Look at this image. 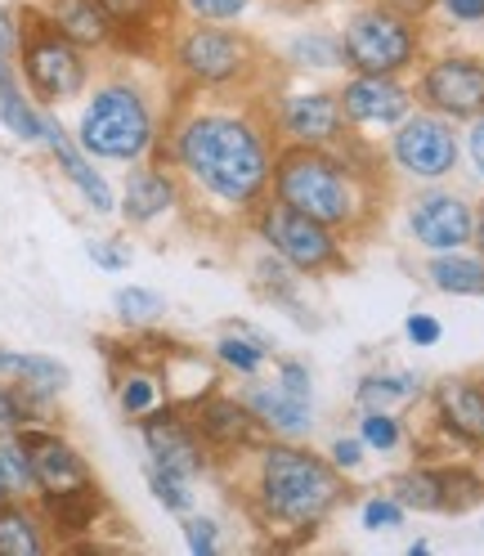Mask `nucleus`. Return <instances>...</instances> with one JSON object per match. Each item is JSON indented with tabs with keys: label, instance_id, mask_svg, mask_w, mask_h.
Masks as SVG:
<instances>
[{
	"label": "nucleus",
	"instance_id": "c85d7f7f",
	"mask_svg": "<svg viewBox=\"0 0 484 556\" xmlns=\"http://www.w3.org/2000/svg\"><path fill=\"white\" fill-rule=\"evenodd\" d=\"M46 507H50V516L59 520L63 530H86L94 520V511H99V494H94V484H81V490H73V494L46 498Z\"/></svg>",
	"mask_w": 484,
	"mask_h": 556
},
{
	"label": "nucleus",
	"instance_id": "20e7f679",
	"mask_svg": "<svg viewBox=\"0 0 484 556\" xmlns=\"http://www.w3.org/2000/svg\"><path fill=\"white\" fill-rule=\"evenodd\" d=\"M153 139V122H149V109L144 99L135 94L130 86H109L99 90L90 103H86V117H81V144L94 153V157H117V162H130L149 149Z\"/></svg>",
	"mask_w": 484,
	"mask_h": 556
},
{
	"label": "nucleus",
	"instance_id": "9d476101",
	"mask_svg": "<svg viewBox=\"0 0 484 556\" xmlns=\"http://www.w3.org/2000/svg\"><path fill=\"white\" fill-rule=\"evenodd\" d=\"M408 229L431 252H458L475 238V216L458 193H426L412 206Z\"/></svg>",
	"mask_w": 484,
	"mask_h": 556
},
{
	"label": "nucleus",
	"instance_id": "1a4fd4ad",
	"mask_svg": "<svg viewBox=\"0 0 484 556\" xmlns=\"http://www.w3.org/2000/svg\"><path fill=\"white\" fill-rule=\"evenodd\" d=\"M23 67L31 90L46 99H73L86 86V63L63 31H37L23 50Z\"/></svg>",
	"mask_w": 484,
	"mask_h": 556
},
{
	"label": "nucleus",
	"instance_id": "f3484780",
	"mask_svg": "<svg viewBox=\"0 0 484 556\" xmlns=\"http://www.w3.org/2000/svg\"><path fill=\"white\" fill-rule=\"evenodd\" d=\"M41 135L50 139V149H54V157H59V166H63V176L86 193V202L94 206V212H113V189H109V180H103L99 170L77 153V144L63 135V126L50 122V117H41Z\"/></svg>",
	"mask_w": 484,
	"mask_h": 556
},
{
	"label": "nucleus",
	"instance_id": "9b49d317",
	"mask_svg": "<svg viewBox=\"0 0 484 556\" xmlns=\"http://www.w3.org/2000/svg\"><path fill=\"white\" fill-rule=\"evenodd\" d=\"M23 448H27V463H31V484L54 498V494H73L81 484H90V471L81 463V454L73 444H63L54 435H23Z\"/></svg>",
	"mask_w": 484,
	"mask_h": 556
},
{
	"label": "nucleus",
	"instance_id": "473e14b6",
	"mask_svg": "<svg viewBox=\"0 0 484 556\" xmlns=\"http://www.w3.org/2000/svg\"><path fill=\"white\" fill-rule=\"evenodd\" d=\"M359 440L368 448H382V454H391V448L399 444V422H395L386 408H368L364 413V427H359Z\"/></svg>",
	"mask_w": 484,
	"mask_h": 556
},
{
	"label": "nucleus",
	"instance_id": "bb28decb",
	"mask_svg": "<svg viewBox=\"0 0 484 556\" xmlns=\"http://www.w3.org/2000/svg\"><path fill=\"white\" fill-rule=\"evenodd\" d=\"M46 543L31 526V516L18 507H0V556H37Z\"/></svg>",
	"mask_w": 484,
	"mask_h": 556
},
{
	"label": "nucleus",
	"instance_id": "dca6fc26",
	"mask_svg": "<svg viewBox=\"0 0 484 556\" xmlns=\"http://www.w3.org/2000/svg\"><path fill=\"white\" fill-rule=\"evenodd\" d=\"M341 99H332V94H292L288 103H283V126L301 139V144H309V149H319V144H328V139H336L341 135Z\"/></svg>",
	"mask_w": 484,
	"mask_h": 556
},
{
	"label": "nucleus",
	"instance_id": "4c0bfd02",
	"mask_svg": "<svg viewBox=\"0 0 484 556\" xmlns=\"http://www.w3.org/2000/svg\"><path fill=\"white\" fill-rule=\"evenodd\" d=\"M184 539H189V552H216V520L206 516L184 520Z\"/></svg>",
	"mask_w": 484,
	"mask_h": 556
},
{
	"label": "nucleus",
	"instance_id": "f8f14e48",
	"mask_svg": "<svg viewBox=\"0 0 484 556\" xmlns=\"http://www.w3.org/2000/svg\"><path fill=\"white\" fill-rule=\"evenodd\" d=\"M341 113L359 126H391L408 117V90L395 86L391 77L359 73L351 86L341 90Z\"/></svg>",
	"mask_w": 484,
	"mask_h": 556
},
{
	"label": "nucleus",
	"instance_id": "c9c22d12",
	"mask_svg": "<svg viewBox=\"0 0 484 556\" xmlns=\"http://www.w3.org/2000/svg\"><path fill=\"white\" fill-rule=\"evenodd\" d=\"M364 526L368 530H395L404 526V503L391 494V498H368L364 503Z\"/></svg>",
	"mask_w": 484,
	"mask_h": 556
},
{
	"label": "nucleus",
	"instance_id": "f257e3e1",
	"mask_svg": "<svg viewBox=\"0 0 484 556\" xmlns=\"http://www.w3.org/2000/svg\"><path fill=\"white\" fill-rule=\"evenodd\" d=\"M180 162L193 176L225 202H252L265 180H269V162L260 135L238 122V117H198L180 135Z\"/></svg>",
	"mask_w": 484,
	"mask_h": 556
},
{
	"label": "nucleus",
	"instance_id": "79ce46f5",
	"mask_svg": "<svg viewBox=\"0 0 484 556\" xmlns=\"http://www.w3.org/2000/svg\"><path fill=\"white\" fill-rule=\"evenodd\" d=\"M18 422H23V404L10 391H0V435H14Z\"/></svg>",
	"mask_w": 484,
	"mask_h": 556
},
{
	"label": "nucleus",
	"instance_id": "37998d69",
	"mask_svg": "<svg viewBox=\"0 0 484 556\" xmlns=\"http://www.w3.org/2000/svg\"><path fill=\"white\" fill-rule=\"evenodd\" d=\"M332 463L336 467H359L364 463V440H336L332 444Z\"/></svg>",
	"mask_w": 484,
	"mask_h": 556
},
{
	"label": "nucleus",
	"instance_id": "c756f323",
	"mask_svg": "<svg viewBox=\"0 0 484 556\" xmlns=\"http://www.w3.org/2000/svg\"><path fill=\"white\" fill-rule=\"evenodd\" d=\"M292 59L305 63V67H336V63H345V46L336 37L315 31V37H296L292 41Z\"/></svg>",
	"mask_w": 484,
	"mask_h": 556
},
{
	"label": "nucleus",
	"instance_id": "ea45409f",
	"mask_svg": "<svg viewBox=\"0 0 484 556\" xmlns=\"http://www.w3.org/2000/svg\"><path fill=\"white\" fill-rule=\"evenodd\" d=\"M90 256H94L103 269H126V265H130V252L117 248V242H103V238L90 242Z\"/></svg>",
	"mask_w": 484,
	"mask_h": 556
},
{
	"label": "nucleus",
	"instance_id": "cd10ccee",
	"mask_svg": "<svg viewBox=\"0 0 484 556\" xmlns=\"http://www.w3.org/2000/svg\"><path fill=\"white\" fill-rule=\"evenodd\" d=\"M412 395H422V377H412V372L364 377V387H359V404H368V408H391V404L412 400Z\"/></svg>",
	"mask_w": 484,
	"mask_h": 556
},
{
	"label": "nucleus",
	"instance_id": "6e6552de",
	"mask_svg": "<svg viewBox=\"0 0 484 556\" xmlns=\"http://www.w3.org/2000/svg\"><path fill=\"white\" fill-rule=\"evenodd\" d=\"M422 99L444 117H480L484 113V63L471 54L435 59L422 77Z\"/></svg>",
	"mask_w": 484,
	"mask_h": 556
},
{
	"label": "nucleus",
	"instance_id": "412c9836",
	"mask_svg": "<svg viewBox=\"0 0 484 556\" xmlns=\"http://www.w3.org/2000/svg\"><path fill=\"white\" fill-rule=\"evenodd\" d=\"M431 283L440 292H454V296H484V261L480 256H462L458 252H440L431 261Z\"/></svg>",
	"mask_w": 484,
	"mask_h": 556
},
{
	"label": "nucleus",
	"instance_id": "4468645a",
	"mask_svg": "<svg viewBox=\"0 0 484 556\" xmlns=\"http://www.w3.org/2000/svg\"><path fill=\"white\" fill-rule=\"evenodd\" d=\"M440 422L467 444H484V381L471 377H448L435 391Z\"/></svg>",
	"mask_w": 484,
	"mask_h": 556
},
{
	"label": "nucleus",
	"instance_id": "e433bc0d",
	"mask_svg": "<svg viewBox=\"0 0 484 556\" xmlns=\"http://www.w3.org/2000/svg\"><path fill=\"white\" fill-rule=\"evenodd\" d=\"M184 5L198 14V18H212V23H225V18H238L247 10V0H184Z\"/></svg>",
	"mask_w": 484,
	"mask_h": 556
},
{
	"label": "nucleus",
	"instance_id": "39448f33",
	"mask_svg": "<svg viewBox=\"0 0 484 556\" xmlns=\"http://www.w3.org/2000/svg\"><path fill=\"white\" fill-rule=\"evenodd\" d=\"M341 46H345V63H355L359 73L391 77V73H399V67H408L412 50H418V37H412L404 14L368 10V14H355L351 23H345Z\"/></svg>",
	"mask_w": 484,
	"mask_h": 556
},
{
	"label": "nucleus",
	"instance_id": "b1692460",
	"mask_svg": "<svg viewBox=\"0 0 484 556\" xmlns=\"http://www.w3.org/2000/svg\"><path fill=\"white\" fill-rule=\"evenodd\" d=\"M0 117H5V126H10L18 139H41V117L31 113V109H27V99L18 94L5 54H0Z\"/></svg>",
	"mask_w": 484,
	"mask_h": 556
},
{
	"label": "nucleus",
	"instance_id": "6ab92c4d",
	"mask_svg": "<svg viewBox=\"0 0 484 556\" xmlns=\"http://www.w3.org/2000/svg\"><path fill=\"white\" fill-rule=\"evenodd\" d=\"M54 23L73 46H99L113 31V14L103 0H59Z\"/></svg>",
	"mask_w": 484,
	"mask_h": 556
},
{
	"label": "nucleus",
	"instance_id": "aec40b11",
	"mask_svg": "<svg viewBox=\"0 0 484 556\" xmlns=\"http://www.w3.org/2000/svg\"><path fill=\"white\" fill-rule=\"evenodd\" d=\"M170 202H176V185H170L162 170H135V176L126 180V202H122V212H126V220L144 225V220L162 216Z\"/></svg>",
	"mask_w": 484,
	"mask_h": 556
},
{
	"label": "nucleus",
	"instance_id": "a211bd4d",
	"mask_svg": "<svg viewBox=\"0 0 484 556\" xmlns=\"http://www.w3.org/2000/svg\"><path fill=\"white\" fill-rule=\"evenodd\" d=\"M247 408L256 413V422L273 427L279 435H305L315 427V417H309V395H292L288 387H265V391H252L247 395Z\"/></svg>",
	"mask_w": 484,
	"mask_h": 556
},
{
	"label": "nucleus",
	"instance_id": "8fccbe9b",
	"mask_svg": "<svg viewBox=\"0 0 484 556\" xmlns=\"http://www.w3.org/2000/svg\"><path fill=\"white\" fill-rule=\"evenodd\" d=\"M10 494H14V490H10V480H5V471H0V507H5V503H10Z\"/></svg>",
	"mask_w": 484,
	"mask_h": 556
},
{
	"label": "nucleus",
	"instance_id": "58836bf2",
	"mask_svg": "<svg viewBox=\"0 0 484 556\" xmlns=\"http://www.w3.org/2000/svg\"><path fill=\"white\" fill-rule=\"evenodd\" d=\"M404 332H408V341H412V345H435V341L444 337L440 319H431V315H412V319L404 324Z\"/></svg>",
	"mask_w": 484,
	"mask_h": 556
},
{
	"label": "nucleus",
	"instance_id": "423d86ee",
	"mask_svg": "<svg viewBox=\"0 0 484 556\" xmlns=\"http://www.w3.org/2000/svg\"><path fill=\"white\" fill-rule=\"evenodd\" d=\"M260 233H265L269 248L296 269H323L336 261V242H332L328 225L309 220L305 212H296L288 202H273L260 216Z\"/></svg>",
	"mask_w": 484,
	"mask_h": 556
},
{
	"label": "nucleus",
	"instance_id": "49530a36",
	"mask_svg": "<svg viewBox=\"0 0 484 556\" xmlns=\"http://www.w3.org/2000/svg\"><path fill=\"white\" fill-rule=\"evenodd\" d=\"M103 5H109L113 18H126V14H144L153 0H103Z\"/></svg>",
	"mask_w": 484,
	"mask_h": 556
},
{
	"label": "nucleus",
	"instance_id": "0eeeda50",
	"mask_svg": "<svg viewBox=\"0 0 484 556\" xmlns=\"http://www.w3.org/2000/svg\"><path fill=\"white\" fill-rule=\"evenodd\" d=\"M395 162L418 180H444L458 166V135L448 130V122L418 113L395 135Z\"/></svg>",
	"mask_w": 484,
	"mask_h": 556
},
{
	"label": "nucleus",
	"instance_id": "f704fd0d",
	"mask_svg": "<svg viewBox=\"0 0 484 556\" xmlns=\"http://www.w3.org/2000/svg\"><path fill=\"white\" fill-rule=\"evenodd\" d=\"M0 471H5V480H10V490H27L31 484V463H27V448H23V440L14 444H0Z\"/></svg>",
	"mask_w": 484,
	"mask_h": 556
},
{
	"label": "nucleus",
	"instance_id": "a19ab883",
	"mask_svg": "<svg viewBox=\"0 0 484 556\" xmlns=\"http://www.w3.org/2000/svg\"><path fill=\"white\" fill-rule=\"evenodd\" d=\"M279 387H288L292 395H309V368L296 364V359L279 364Z\"/></svg>",
	"mask_w": 484,
	"mask_h": 556
},
{
	"label": "nucleus",
	"instance_id": "7ed1b4c3",
	"mask_svg": "<svg viewBox=\"0 0 484 556\" xmlns=\"http://www.w3.org/2000/svg\"><path fill=\"white\" fill-rule=\"evenodd\" d=\"M273 185H279V198L288 206H296V212H305L309 220L319 225H351L355 220V185H351V170H345L341 162L315 153V149H296L279 162V176H273Z\"/></svg>",
	"mask_w": 484,
	"mask_h": 556
},
{
	"label": "nucleus",
	"instance_id": "ddd939ff",
	"mask_svg": "<svg viewBox=\"0 0 484 556\" xmlns=\"http://www.w3.org/2000/svg\"><path fill=\"white\" fill-rule=\"evenodd\" d=\"M180 63L198 81H229L242 73V63H247V46L229 31H216V27H198L193 37L180 46Z\"/></svg>",
	"mask_w": 484,
	"mask_h": 556
},
{
	"label": "nucleus",
	"instance_id": "5701e85b",
	"mask_svg": "<svg viewBox=\"0 0 484 556\" xmlns=\"http://www.w3.org/2000/svg\"><path fill=\"white\" fill-rule=\"evenodd\" d=\"M202 431L212 435L216 444H242V440H252V431H256V413L233 404V400H216V404L202 408Z\"/></svg>",
	"mask_w": 484,
	"mask_h": 556
},
{
	"label": "nucleus",
	"instance_id": "a18cd8bd",
	"mask_svg": "<svg viewBox=\"0 0 484 556\" xmlns=\"http://www.w3.org/2000/svg\"><path fill=\"white\" fill-rule=\"evenodd\" d=\"M467 149H471V162H475V170L484 176V113H480V117H475V126H471Z\"/></svg>",
	"mask_w": 484,
	"mask_h": 556
},
{
	"label": "nucleus",
	"instance_id": "de8ad7c7",
	"mask_svg": "<svg viewBox=\"0 0 484 556\" xmlns=\"http://www.w3.org/2000/svg\"><path fill=\"white\" fill-rule=\"evenodd\" d=\"M14 41H18V31H14V18L0 10V54H10L14 50Z\"/></svg>",
	"mask_w": 484,
	"mask_h": 556
},
{
	"label": "nucleus",
	"instance_id": "c03bdc74",
	"mask_svg": "<svg viewBox=\"0 0 484 556\" xmlns=\"http://www.w3.org/2000/svg\"><path fill=\"white\" fill-rule=\"evenodd\" d=\"M444 10L458 23H480L484 18V0H444Z\"/></svg>",
	"mask_w": 484,
	"mask_h": 556
},
{
	"label": "nucleus",
	"instance_id": "4be33fe9",
	"mask_svg": "<svg viewBox=\"0 0 484 556\" xmlns=\"http://www.w3.org/2000/svg\"><path fill=\"white\" fill-rule=\"evenodd\" d=\"M0 372L18 377L27 391H41V395H54L67 387V368L59 359H46V355H5L0 351Z\"/></svg>",
	"mask_w": 484,
	"mask_h": 556
},
{
	"label": "nucleus",
	"instance_id": "a878e982",
	"mask_svg": "<svg viewBox=\"0 0 484 556\" xmlns=\"http://www.w3.org/2000/svg\"><path fill=\"white\" fill-rule=\"evenodd\" d=\"M216 351H220V359L225 364H233L238 372H256L260 368V359L269 355V345H265V337L260 332H252V328H229L225 337H220V345H216Z\"/></svg>",
	"mask_w": 484,
	"mask_h": 556
},
{
	"label": "nucleus",
	"instance_id": "2f4dec72",
	"mask_svg": "<svg viewBox=\"0 0 484 556\" xmlns=\"http://www.w3.org/2000/svg\"><path fill=\"white\" fill-rule=\"evenodd\" d=\"M149 484H153V494H157L162 507H170V511H189V503H193L189 476L166 471V467H149Z\"/></svg>",
	"mask_w": 484,
	"mask_h": 556
},
{
	"label": "nucleus",
	"instance_id": "09e8293b",
	"mask_svg": "<svg viewBox=\"0 0 484 556\" xmlns=\"http://www.w3.org/2000/svg\"><path fill=\"white\" fill-rule=\"evenodd\" d=\"M426 5H431V0H391V10L404 14V18H408V14H422Z\"/></svg>",
	"mask_w": 484,
	"mask_h": 556
},
{
	"label": "nucleus",
	"instance_id": "393cba45",
	"mask_svg": "<svg viewBox=\"0 0 484 556\" xmlns=\"http://www.w3.org/2000/svg\"><path fill=\"white\" fill-rule=\"evenodd\" d=\"M395 498L404 507H418V511H444V467L440 471H404L395 480Z\"/></svg>",
	"mask_w": 484,
	"mask_h": 556
},
{
	"label": "nucleus",
	"instance_id": "7c9ffc66",
	"mask_svg": "<svg viewBox=\"0 0 484 556\" xmlns=\"http://www.w3.org/2000/svg\"><path fill=\"white\" fill-rule=\"evenodd\" d=\"M113 305H117V315H122L126 324H153L162 309H166V301H162L157 292H149V288H122Z\"/></svg>",
	"mask_w": 484,
	"mask_h": 556
},
{
	"label": "nucleus",
	"instance_id": "2eb2a0df",
	"mask_svg": "<svg viewBox=\"0 0 484 556\" xmlns=\"http://www.w3.org/2000/svg\"><path fill=\"white\" fill-rule=\"evenodd\" d=\"M144 440H149V454H153V467H166V471H180V476H198L202 471V448L193 440L189 427H180L170 413H157L144 422Z\"/></svg>",
	"mask_w": 484,
	"mask_h": 556
},
{
	"label": "nucleus",
	"instance_id": "f03ea898",
	"mask_svg": "<svg viewBox=\"0 0 484 556\" xmlns=\"http://www.w3.org/2000/svg\"><path fill=\"white\" fill-rule=\"evenodd\" d=\"M336 498H341V480L323 458L305 454V448H292V444L265 448V458H260V503L273 520L315 530L319 520L336 507Z\"/></svg>",
	"mask_w": 484,
	"mask_h": 556
},
{
	"label": "nucleus",
	"instance_id": "3c124183",
	"mask_svg": "<svg viewBox=\"0 0 484 556\" xmlns=\"http://www.w3.org/2000/svg\"><path fill=\"white\" fill-rule=\"evenodd\" d=\"M475 242H480V248H484V212L475 216Z\"/></svg>",
	"mask_w": 484,
	"mask_h": 556
},
{
	"label": "nucleus",
	"instance_id": "72a5a7b5",
	"mask_svg": "<svg viewBox=\"0 0 484 556\" xmlns=\"http://www.w3.org/2000/svg\"><path fill=\"white\" fill-rule=\"evenodd\" d=\"M153 404H157V381H153V377H126V381H122V408H126L130 417L149 413Z\"/></svg>",
	"mask_w": 484,
	"mask_h": 556
}]
</instances>
